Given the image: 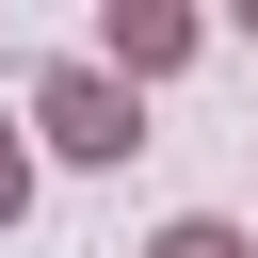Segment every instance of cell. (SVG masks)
<instances>
[{
	"label": "cell",
	"mask_w": 258,
	"mask_h": 258,
	"mask_svg": "<svg viewBox=\"0 0 258 258\" xmlns=\"http://www.w3.org/2000/svg\"><path fill=\"white\" fill-rule=\"evenodd\" d=\"M32 129H48L64 161H129V145H145V113H129L113 64H48V81H32Z\"/></svg>",
	"instance_id": "6da1fadb"
},
{
	"label": "cell",
	"mask_w": 258,
	"mask_h": 258,
	"mask_svg": "<svg viewBox=\"0 0 258 258\" xmlns=\"http://www.w3.org/2000/svg\"><path fill=\"white\" fill-rule=\"evenodd\" d=\"M97 64H113V81H161V64H194V16H177V0H113V16H97Z\"/></svg>",
	"instance_id": "7a4b0ae2"
},
{
	"label": "cell",
	"mask_w": 258,
	"mask_h": 258,
	"mask_svg": "<svg viewBox=\"0 0 258 258\" xmlns=\"http://www.w3.org/2000/svg\"><path fill=\"white\" fill-rule=\"evenodd\" d=\"M145 258H258V242H242V226H226V210H177V226H161V242H145Z\"/></svg>",
	"instance_id": "3957f363"
},
{
	"label": "cell",
	"mask_w": 258,
	"mask_h": 258,
	"mask_svg": "<svg viewBox=\"0 0 258 258\" xmlns=\"http://www.w3.org/2000/svg\"><path fill=\"white\" fill-rule=\"evenodd\" d=\"M16 210H32V145L0 129V226H16Z\"/></svg>",
	"instance_id": "277c9868"
}]
</instances>
